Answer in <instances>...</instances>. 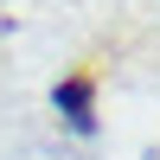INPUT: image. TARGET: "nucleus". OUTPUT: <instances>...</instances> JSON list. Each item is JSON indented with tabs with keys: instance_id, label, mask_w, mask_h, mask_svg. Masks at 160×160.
Segmentation results:
<instances>
[{
	"instance_id": "1",
	"label": "nucleus",
	"mask_w": 160,
	"mask_h": 160,
	"mask_svg": "<svg viewBox=\"0 0 160 160\" xmlns=\"http://www.w3.org/2000/svg\"><path fill=\"white\" fill-rule=\"evenodd\" d=\"M58 102L71 109V122H90V77H71V83L58 90Z\"/></svg>"
}]
</instances>
